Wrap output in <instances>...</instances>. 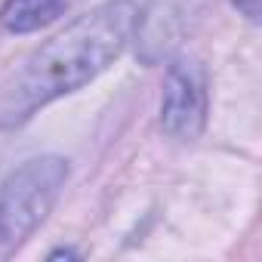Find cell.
Masks as SVG:
<instances>
[{
    "label": "cell",
    "instance_id": "obj_3",
    "mask_svg": "<svg viewBox=\"0 0 262 262\" xmlns=\"http://www.w3.org/2000/svg\"><path fill=\"white\" fill-rule=\"evenodd\" d=\"M207 123V74L198 62L179 59L167 71L161 126L176 142H191L204 133Z\"/></svg>",
    "mask_w": 262,
    "mask_h": 262
},
{
    "label": "cell",
    "instance_id": "obj_6",
    "mask_svg": "<svg viewBox=\"0 0 262 262\" xmlns=\"http://www.w3.org/2000/svg\"><path fill=\"white\" fill-rule=\"evenodd\" d=\"M62 256H77L74 250H56V253H50V259H62Z\"/></svg>",
    "mask_w": 262,
    "mask_h": 262
},
{
    "label": "cell",
    "instance_id": "obj_1",
    "mask_svg": "<svg viewBox=\"0 0 262 262\" xmlns=\"http://www.w3.org/2000/svg\"><path fill=\"white\" fill-rule=\"evenodd\" d=\"M139 10L133 0H108L47 40L19 71L0 105V126H22L37 108L96 80L129 43Z\"/></svg>",
    "mask_w": 262,
    "mask_h": 262
},
{
    "label": "cell",
    "instance_id": "obj_5",
    "mask_svg": "<svg viewBox=\"0 0 262 262\" xmlns=\"http://www.w3.org/2000/svg\"><path fill=\"white\" fill-rule=\"evenodd\" d=\"M231 7L241 16H247L250 22H259V0H231Z\"/></svg>",
    "mask_w": 262,
    "mask_h": 262
},
{
    "label": "cell",
    "instance_id": "obj_4",
    "mask_svg": "<svg viewBox=\"0 0 262 262\" xmlns=\"http://www.w3.org/2000/svg\"><path fill=\"white\" fill-rule=\"evenodd\" d=\"M68 0H7L4 13H0V25L10 34H31L43 25H50Z\"/></svg>",
    "mask_w": 262,
    "mask_h": 262
},
{
    "label": "cell",
    "instance_id": "obj_2",
    "mask_svg": "<svg viewBox=\"0 0 262 262\" xmlns=\"http://www.w3.org/2000/svg\"><path fill=\"white\" fill-rule=\"evenodd\" d=\"M68 182V164L56 155L31 158L0 185V259H10L50 216Z\"/></svg>",
    "mask_w": 262,
    "mask_h": 262
}]
</instances>
